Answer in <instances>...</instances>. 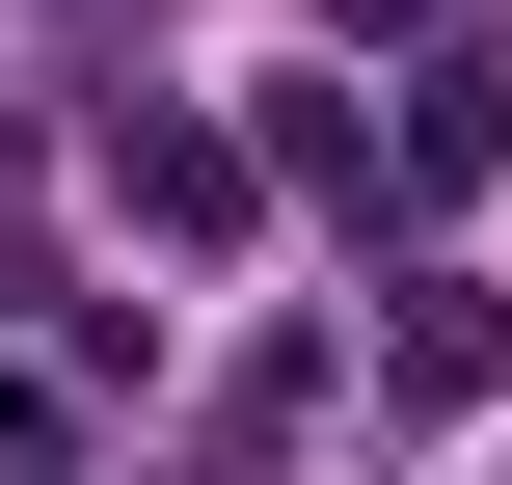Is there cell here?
Wrapping results in <instances>:
<instances>
[{"instance_id":"1","label":"cell","mask_w":512,"mask_h":485,"mask_svg":"<svg viewBox=\"0 0 512 485\" xmlns=\"http://www.w3.org/2000/svg\"><path fill=\"white\" fill-rule=\"evenodd\" d=\"M108 189H135L162 243H243V189H270V162H243V135H189V108H108Z\"/></svg>"},{"instance_id":"2","label":"cell","mask_w":512,"mask_h":485,"mask_svg":"<svg viewBox=\"0 0 512 485\" xmlns=\"http://www.w3.org/2000/svg\"><path fill=\"white\" fill-rule=\"evenodd\" d=\"M378 378H405V405H486V378H512V297H486V270H405Z\"/></svg>"},{"instance_id":"3","label":"cell","mask_w":512,"mask_h":485,"mask_svg":"<svg viewBox=\"0 0 512 485\" xmlns=\"http://www.w3.org/2000/svg\"><path fill=\"white\" fill-rule=\"evenodd\" d=\"M486 162H512V108H486V81H405V108H378V189H432V216H459Z\"/></svg>"},{"instance_id":"4","label":"cell","mask_w":512,"mask_h":485,"mask_svg":"<svg viewBox=\"0 0 512 485\" xmlns=\"http://www.w3.org/2000/svg\"><path fill=\"white\" fill-rule=\"evenodd\" d=\"M432 27H459V0H324V54H432Z\"/></svg>"}]
</instances>
